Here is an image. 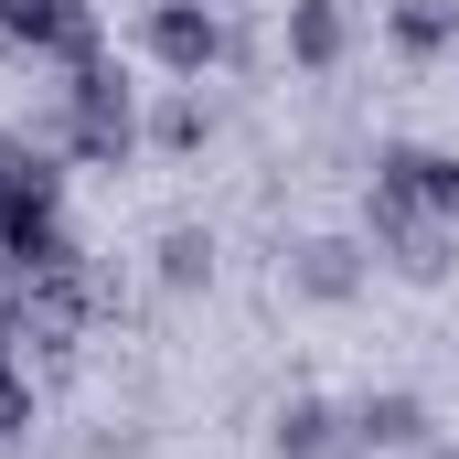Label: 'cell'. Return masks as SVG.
Listing matches in <instances>:
<instances>
[{
	"instance_id": "cell-1",
	"label": "cell",
	"mask_w": 459,
	"mask_h": 459,
	"mask_svg": "<svg viewBox=\"0 0 459 459\" xmlns=\"http://www.w3.org/2000/svg\"><path fill=\"white\" fill-rule=\"evenodd\" d=\"M363 246H374L395 278H449L459 267V214H428V204L374 193V204H363Z\"/></svg>"
},
{
	"instance_id": "cell-2",
	"label": "cell",
	"mask_w": 459,
	"mask_h": 459,
	"mask_svg": "<svg viewBox=\"0 0 459 459\" xmlns=\"http://www.w3.org/2000/svg\"><path fill=\"white\" fill-rule=\"evenodd\" d=\"M128 139H139V117H128L117 65H75V75H65V150H75V160H117Z\"/></svg>"
},
{
	"instance_id": "cell-3",
	"label": "cell",
	"mask_w": 459,
	"mask_h": 459,
	"mask_svg": "<svg viewBox=\"0 0 459 459\" xmlns=\"http://www.w3.org/2000/svg\"><path fill=\"white\" fill-rule=\"evenodd\" d=\"M0 43H11V54L97 65V11H86V0H0Z\"/></svg>"
},
{
	"instance_id": "cell-4",
	"label": "cell",
	"mask_w": 459,
	"mask_h": 459,
	"mask_svg": "<svg viewBox=\"0 0 459 459\" xmlns=\"http://www.w3.org/2000/svg\"><path fill=\"white\" fill-rule=\"evenodd\" d=\"M363 267H374V246H352V235H299L278 278H289L299 299H352V289H363Z\"/></svg>"
},
{
	"instance_id": "cell-5",
	"label": "cell",
	"mask_w": 459,
	"mask_h": 459,
	"mask_svg": "<svg viewBox=\"0 0 459 459\" xmlns=\"http://www.w3.org/2000/svg\"><path fill=\"white\" fill-rule=\"evenodd\" d=\"M374 193H395V204H428V214H459V150H385L374 160Z\"/></svg>"
},
{
	"instance_id": "cell-6",
	"label": "cell",
	"mask_w": 459,
	"mask_h": 459,
	"mask_svg": "<svg viewBox=\"0 0 459 459\" xmlns=\"http://www.w3.org/2000/svg\"><path fill=\"white\" fill-rule=\"evenodd\" d=\"M267 449H278V459H352V406H332V395H289L278 428H267Z\"/></svg>"
},
{
	"instance_id": "cell-7",
	"label": "cell",
	"mask_w": 459,
	"mask_h": 459,
	"mask_svg": "<svg viewBox=\"0 0 459 459\" xmlns=\"http://www.w3.org/2000/svg\"><path fill=\"white\" fill-rule=\"evenodd\" d=\"M150 54H160L171 75H204V65L225 54V22H214L204 0H160V11H150Z\"/></svg>"
},
{
	"instance_id": "cell-8",
	"label": "cell",
	"mask_w": 459,
	"mask_h": 459,
	"mask_svg": "<svg viewBox=\"0 0 459 459\" xmlns=\"http://www.w3.org/2000/svg\"><path fill=\"white\" fill-rule=\"evenodd\" d=\"M406 459V449H428V406L417 395H363L352 406V459Z\"/></svg>"
},
{
	"instance_id": "cell-9",
	"label": "cell",
	"mask_w": 459,
	"mask_h": 459,
	"mask_svg": "<svg viewBox=\"0 0 459 459\" xmlns=\"http://www.w3.org/2000/svg\"><path fill=\"white\" fill-rule=\"evenodd\" d=\"M342 43H352V11H342V0H289V54H299L310 75H332Z\"/></svg>"
},
{
	"instance_id": "cell-10",
	"label": "cell",
	"mask_w": 459,
	"mask_h": 459,
	"mask_svg": "<svg viewBox=\"0 0 459 459\" xmlns=\"http://www.w3.org/2000/svg\"><path fill=\"white\" fill-rule=\"evenodd\" d=\"M395 43L406 54H449L459 43V0H395Z\"/></svg>"
},
{
	"instance_id": "cell-11",
	"label": "cell",
	"mask_w": 459,
	"mask_h": 459,
	"mask_svg": "<svg viewBox=\"0 0 459 459\" xmlns=\"http://www.w3.org/2000/svg\"><path fill=\"white\" fill-rule=\"evenodd\" d=\"M214 278V235L204 225H171L160 235V289H204Z\"/></svg>"
},
{
	"instance_id": "cell-12",
	"label": "cell",
	"mask_w": 459,
	"mask_h": 459,
	"mask_svg": "<svg viewBox=\"0 0 459 459\" xmlns=\"http://www.w3.org/2000/svg\"><path fill=\"white\" fill-rule=\"evenodd\" d=\"M160 139L193 150V139H204V97H171V108H160Z\"/></svg>"
},
{
	"instance_id": "cell-13",
	"label": "cell",
	"mask_w": 459,
	"mask_h": 459,
	"mask_svg": "<svg viewBox=\"0 0 459 459\" xmlns=\"http://www.w3.org/2000/svg\"><path fill=\"white\" fill-rule=\"evenodd\" d=\"M406 459H459V438H428V449H406Z\"/></svg>"
}]
</instances>
